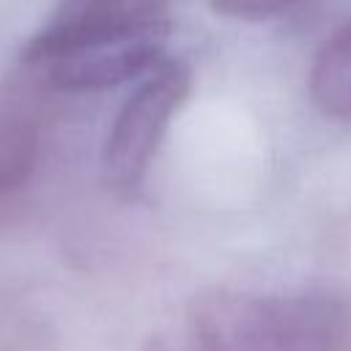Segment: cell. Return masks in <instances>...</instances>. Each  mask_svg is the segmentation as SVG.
<instances>
[{"label":"cell","instance_id":"cell-5","mask_svg":"<svg viewBox=\"0 0 351 351\" xmlns=\"http://www.w3.org/2000/svg\"><path fill=\"white\" fill-rule=\"evenodd\" d=\"M310 96L324 115L351 123V22L318 49L310 69Z\"/></svg>","mask_w":351,"mask_h":351},{"label":"cell","instance_id":"cell-6","mask_svg":"<svg viewBox=\"0 0 351 351\" xmlns=\"http://www.w3.org/2000/svg\"><path fill=\"white\" fill-rule=\"evenodd\" d=\"M36 165V132L19 118H0V192L22 186Z\"/></svg>","mask_w":351,"mask_h":351},{"label":"cell","instance_id":"cell-1","mask_svg":"<svg viewBox=\"0 0 351 351\" xmlns=\"http://www.w3.org/2000/svg\"><path fill=\"white\" fill-rule=\"evenodd\" d=\"M192 351H351V302L329 293H233L195 299Z\"/></svg>","mask_w":351,"mask_h":351},{"label":"cell","instance_id":"cell-2","mask_svg":"<svg viewBox=\"0 0 351 351\" xmlns=\"http://www.w3.org/2000/svg\"><path fill=\"white\" fill-rule=\"evenodd\" d=\"M189 88L192 71L176 58H165L140 77V85L118 110L101 148V181L112 195L129 197L140 189L170 118L186 101Z\"/></svg>","mask_w":351,"mask_h":351},{"label":"cell","instance_id":"cell-7","mask_svg":"<svg viewBox=\"0 0 351 351\" xmlns=\"http://www.w3.org/2000/svg\"><path fill=\"white\" fill-rule=\"evenodd\" d=\"M307 0H211V8L230 19L244 22H263L280 14H288L291 8L302 5Z\"/></svg>","mask_w":351,"mask_h":351},{"label":"cell","instance_id":"cell-8","mask_svg":"<svg viewBox=\"0 0 351 351\" xmlns=\"http://www.w3.org/2000/svg\"><path fill=\"white\" fill-rule=\"evenodd\" d=\"M156 351H159V348H156Z\"/></svg>","mask_w":351,"mask_h":351},{"label":"cell","instance_id":"cell-3","mask_svg":"<svg viewBox=\"0 0 351 351\" xmlns=\"http://www.w3.org/2000/svg\"><path fill=\"white\" fill-rule=\"evenodd\" d=\"M173 0H60L52 16L27 38L19 60H47L134 41H165Z\"/></svg>","mask_w":351,"mask_h":351},{"label":"cell","instance_id":"cell-4","mask_svg":"<svg viewBox=\"0 0 351 351\" xmlns=\"http://www.w3.org/2000/svg\"><path fill=\"white\" fill-rule=\"evenodd\" d=\"M165 60L162 41H134L107 49H88L33 66L41 82L58 93H90L107 90L121 82L148 74Z\"/></svg>","mask_w":351,"mask_h":351}]
</instances>
